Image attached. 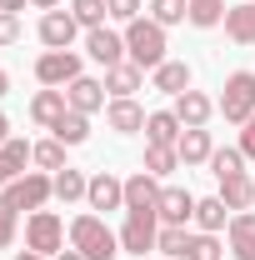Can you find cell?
I'll return each instance as SVG.
<instances>
[{"instance_id": "14", "label": "cell", "mask_w": 255, "mask_h": 260, "mask_svg": "<svg viewBox=\"0 0 255 260\" xmlns=\"http://www.w3.org/2000/svg\"><path fill=\"white\" fill-rule=\"evenodd\" d=\"M225 250L235 260H255V210H235L225 225Z\"/></svg>"}, {"instance_id": "37", "label": "cell", "mask_w": 255, "mask_h": 260, "mask_svg": "<svg viewBox=\"0 0 255 260\" xmlns=\"http://www.w3.org/2000/svg\"><path fill=\"white\" fill-rule=\"evenodd\" d=\"M105 5H110V20L120 30H125L130 20H140V10H145V0H105Z\"/></svg>"}, {"instance_id": "43", "label": "cell", "mask_w": 255, "mask_h": 260, "mask_svg": "<svg viewBox=\"0 0 255 260\" xmlns=\"http://www.w3.org/2000/svg\"><path fill=\"white\" fill-rule=\"evenodd\" d=\"M15 260H50V255H35V250H15Z\"/></svg>"}, {"instance_id": "12", "label": "cell", "mask_w": 255, "mask_h": 260, "mask_svg": "<svg viewBox=\"0 0 255 260\" xmlns=\"http://www.w3.org/2000/svg\"><path fill=\"white\" fill-rule=\"evenodd\" d=\"M155 215H160V225H190L195 220V195L185 185H160Z\"/></svg>"}, {"instance_id": "8", "label": "cell", "mask_w": 255, "mask_h": 260, "mask_svg": "<svg viewBox=\"0 0 255 260\" xmlns=\"http://www.w3.org/2000/svg\"><path fill=\"white\" fill-rule=\"evenodd\" d=\"M35 35H40V45H45V50H70V45H75V35H80V20L60 5V10H45V15H40Z\"/></svg>"}, {"instance_id": "44", "label": "cell", "mask_w": 255, "mask_h": 260, "mask_svg": "<svg viewBox=\"0 0 255 260\" xmlns=\"http://www.w3.org/2000/svg\"><path fill=\"white\" fill-rule=\"evenodd\" d=\"M5 140H10V120L0 115V145H5Z\"/></svg>"}, {"instance_id": "34", "label": "cell", "mask_w": 255, "mask_h": 260, "mask_svg": "<svg viewBox=\"0 0 255 260\" xmlns=\"http://www.w3.org/2000/svg\"><path fill=\"white\" fill-rule=\"evenodd\" d=\"M245 170V155H240V145H215V155H210V175L225 180V175H240Z\"/></svg>"}, {"instance_id": "4", "label": "cell", "mask_w": 255, "mask_h": 260, "mask_svg": "<svg viewBox=\"0 0 255 260\" xmlns=\"http://www.w3.org/2000/svg\"><path fill=\"white\" fill-rule=\"evenodd\" d=\"M65 245H70V225H65L55 210H30V215H25V250L55 260Z\"/></svg>"}, {"instance_id": "31", "label": "cell", "mask_w": 255, "mask_h": 260, "mask_svg": "<svg viewBox=\"0 0 255 260\" xmlns=\"http://www.w3.org/2000/svg\"><path fill=\"white\" fill-rule=\"evenodd\" d=\"M185 245H190V225H160L155 250H160L165 260H185Z\"/></svg>"}, {"instance_id": "19", "label": "cell", "mask_w": 255, "mask_h": 260, "mask_svg": "<svg viewBox=\"0 0 255 260\" xmlns=\"http://www.w3.org/2000/svg\"><path fill=\"white\" fill-rule=\"evenodd\" d=\"M65 110H70L65 90H35V95H30V120H35L40 130H55Z\"/></svg>"}, {"instance_id": "1", "label": "cell", "mask_w": 255, "mask_h": 260, "mask_svg": "<svg viewBox=\"0 0 255 260\" xmlns=\"http://www.w3.org/2000/svg\"><path fill=\"white\" fill-rule=\"evenodd\" d=\"M70 250H80L85 260H115L120 255V235L105 225V215L80 210V215L70 220Z\"/></svg>"}, {"instance_id": "18", "label": "cell", "mask_w": 255, "mask_h": 260, "mask_svg": "<svg viewBox=\"0 0 255 260\" xmlns=\"http://www.w3.org/2000/svg\"><path fill=\"white\" fill-rule=\"evenodd\" d=\"M145 85V70L135 60H120L105 70V90H110V100H135V90Z\"/></svg>"}, {"instance_id": "40", "label": "cell", "mask_w": 255, "mask_h": 260, "mask_svg": "<svg viewBox=\"0 0 255 260\" xmlns=\"http://www.w3.org/2000/svg\"><path fill=\"white\" fill-rule=\"evenodd\" d=\"M65 0H30V10H40V15H45V10H60Z\"/></svg>"}, {"instance_id": "36", "label": "cell", "mask_w": 255, "mask_h": 260, "mask_svg": "<svg viewBox=\"0 0 255 260\" xmlns=\"http://www.w3.org/2000/svg\"><path fill=\"white\" fill-rule=\"evenodd\" d=\"M15 240H20V210L0 195V250H10Z\"/></svg>"}, {"instance_id": "6", "label": "cell", "mask_w": 255, "mask_h": 260, "mask_svg": "<svg viewBox=\"0 0 255 260\" xmlns=\"http://www.w3.org/2000/svg\"><path fill=\"white\" fill-rule=\"evenodd\" d=\"M115 235H120V255L145 260V250H155V240H160V215L155 210H125V225Z\"/></svg>"}, {"instance_id": "16", "label": "cell", "mask_w": 255, "mask_h": 260, "mask_svg": "<svg viewBox=\"0 0 255 260\" xmlns=\"http://www.w3.org/2000/svg\"><path fill=\"white\" fill-rule=\"evenodd\" d=\"M195 85V70L185 60H165V65H155V70H150V90H160V95H185V90H190Z\"/></svg>"}, {"instance_id": "45", "label": "cell", "mask_w": 255, "mask_h": 260, "mask_svg": "<svg viewBox=\"0 0 255 260\" xmlns=\"http://www.w3.org/2000/svg\"><path fill=\"white\" fill-rule=\"evenodd\" d=\"M0 95H10V75L5 70H0Z\"/></svg>"}, {"instance_id": "10", "label": "cell", "mask_w": 255, "mask_h": 260, "mask_svg": "<svg viewBox=\"0 0 255 260\" xmlns=\"http://www.w3.org/2000/svg\"><path fill=\"white\" fill-rule=\"evenodd\" d=\"M65 100H70V110H80V115H100V110L110 105V90H105V80H95V75H75V80L65 85Z\"/></svg>"}, {"instance_id": "2", "label": "cell", "mask_w": 255, "mask_h": 260, "mask_svg": "<svg viewBox=\"0 0 255 260\" xmlns=\"http://www.w3.org/2000/svg\"><path fill=\"white\" fill-rule=\"evenodd\" d=\"M165 50H170V45H165V25H155L150 15H140V20L125 25V60H135L140 70L165 65V60H170Z\"/></svg>"}, {"instance_id": "30", "label": "cell", "mask_w": 255, "mask_h": 260, "mask_svg": "<svg viewBox=\"0 0 255 260\" xmlns=\"http://www.w3.org/2000/svg\"><path fill=\"white\" fill-rule=\"evenodd\" d=\"M225 0H190V25L195 30H215V25H225Z\"/></svg>"}, {"instance_id": "3", "label": "cell", "mask_w": 255, "mask_h": 260, "mask_svg": "<svg viewBox=\"0 0 255 260\" xmlns=\"http://www.w3.org/2000/svg\"><path fill=\"white\" fill-rule=\"evenodd\" d=\"M215 115H225V125H245L255 115V70H230L225 75Z\"/></svg>"}, {"instance_id": "32", "label": "cell", "mask_w": 255, "mask_h": 260, "mask_svg": "<svg viewBox=\"0 0 255 260\" xmlns=\"http://www.w3.org/2000/svg\"><path fill=\"white\" fill-rule=\"evenodd\" d=\"M150 20L165 25V30L170 25H185L190 20V0H150Z\"/></svg>"}, {"instance_id": "33", "label": "cell", "mask_w": 255, "mask_h": 260, "mask_svg": "<svg viewBox=\"0 0 255 260\" xmlns=\"http://www.w3.org/2000/svg\"><path fill=\"white\" fill-rule=\"evenodd\" d=\"M185 260H225V240L220 235H205V230H190Z\"/></svg>"}, {"instance_id": "35", "label": "cell", "mask_w": 255, "mask_h": 260, "mask_svg": "<svg viewBox=\"0 0 255 260\" xmlns=\"http://www.w3.org/2000/svg\"><path fill=\"white\" fill-rule=\"evenodd\" d=\"M65 150H70V145H60L55 135H50V140H35V165H40L45 175H55V170H65Z\"/></svg>"}, {"instance_id": "7", "label": "cell", "mask_w": 255, "mask_h": 260, "mask_svg": "<svg viewBox=\"0 0 255 260\" xmlns=\"http://www.w3.org/2000/svg\"><path fill=\"white\" fill-rule=\"evenodd\" d=\"M75 75H85V65H80V50H45V55L35 60V80H40L45 90H65Z\"/></svg>"}, {"instance_id": "13", "label": "cell", "mask_w": 255, "mask_h": 260, "mask_svg": "<svg viewBox=\"0 0 255 260\" xmlns=\"http://www.w3.org/2000/svg\"><path fill=\"white\" fill-rule=\"evenodd\" d=\"M170 110L180 115V125H185V130H205L210 120H215V100L205 95V90H195V85L185 90V95H175Z\"/></svg>"}, {"instance_id": "23", "label": "cell", "mask_w": 255, "mask_h": 260, "mask_svg": "<svg viewBox=\"0 0 255 260\" xmlns=\"http://www.w3.org/2000/svg\"><path fill=\"white\" fill-rule=\"evenodd\" d=\"M175 150H180V165H210L215 135H210V130H185V135L175 140Z\"/></svg>"}, {"instance_id": "25", "label": "cell", "mask_w": 255, "mask_h": 260, "mask_svg": "<svg viewBox=\"0 0 255 260\" xmlns=\"http://www.w3.org/2000/svg\"><path fill=\"white\" fill-rule=\"evenodd\" d=\"M215 195L230 205V215H235V210H250V205H255V180L245 175V170H240V175H225Z\"/></svg>"}, {"instance_id": "41", "label": "cell", "mask_w": 255, "mask_h": 260, "mask_svg": "<svg viewBox=\"0 0 255 260\" xmlns=\"http://www.w3.org/2000/svg\"><path fill=\"white\" fill-rule=\"evenodd\" d=\"M25 5H30V0H0V10H5V15H15V10H25Z\"/></svg>"}, {"instance_id": "11", "label": "cell", "mask_w": 255, "mask_h": 260, "mask_svg": "<svg viewBox=\"0 0 255 260\" xmlns=\"http://www.w3.org/2000/svg\"><path fill=\"white\" fill-rule=\"evenodd\" d=\"M85 55L95 65H120L125 60V30H115V25H100V30H85Z\"/></svg>"}, {"instance_id": "28", "label": "cell", "mask_w": 255, "mask_h": 260, "mask_svg": "<svg viewBox=\"0 0 255 260\" xmlns=\"http://www.w3.org/2000/svg\"><path fill=\"white\" fill-rule=\"evenodd\" d=\"M140 170H150L155 180H165V175H175V170H180V150H175V145H145Z\"/></svg>"}, {"instance_id": "39", "label": "cell", "mask_w": 255, "mask_h": 260, "mask_svg": "<svg viewBox=\"0 0 255 260\" xmlns=\"http://www.w3.org/2000/svg\"><path fill=\"white\" fill-rule=\"evenodd\" d=\"M240 155H245V160H255V115L240 125Z\"/></svg>"}, {"instance_id": "29", "label": "cell", "mask_w": 255, "mask_h": 260, "mask_svg": "<svg viewBox=\"0 0 255 260\" xmlns=\"http://www.w3.org/2000/svg\"><path fill=\"white\" fill-rule=\"evenodd\" d=\"M65 10L80 20V30H100V25L110 20V5H105V0H70Z\"/></svg>"}, {"instance_id": "22", "label": "cell", "mask_w": 255, "mask_h": 260, "mask_svg": "<svg viewBox=\"0 0 255 260\" xmlns=\"http://www.w3.org/2000/svg\"><path fill=\"white\" fill-rule=\"evenodd\" d=\"M155 200H160V180L150 170H135L125 180V210H155Z\"/></svg>"}, {"instance_id": "24", "label": "cell", "mask_w": 255, "mask_h": 260, "mask_svg": "<svg viewBox=\"0 0 255 260\" xmlns=\"http://www.w3.org/2000/svg\"><path fill=\"white\" fill-rule=\"evenodd\" d=\"M195 230H205V235H220L230 225V205H225L220 195H205V200H195Z\"/></svg>"}, {"instance_id": "17", "label": "cell", "mask_w": 255, "mask_h": 260, "mask_svg": "<svg viewBox=\"0 0 255 260\" xmlns=\"http://www.w3.org/2000/svg\"><path fill=\"white\" fill-rule=\"evenodd\" d=\"M105 125L115 135H140L145 130V105L140 100H110L105 105Z\"/></svg>"}, {"instance_id": "38", "label": "cell", "mask_w": 255, "mask_h": 260, "mask_svg": "<svg viewBox=\"0 0 255 260\" xmlns=\"http://www.w3.org/2000/svg\"><path fill=\"white\" fill-rule=\"evenodd\" d=\"M15 40H20V20L0 10V50H5V45H15Z\"/></svg>"}, {"instance_id": "26", "label": "cell", "mask_w": 255, "mask_h": 260, "mask_svg": "<svg viewBox=\"0 0 255 260\" xmlns=\"http://www.w3.org/2000/svg\"><path fill=\"white\" fill-rule=\"evenodd\" d=\"M85 190H90V175H85V170H75V165L55 170V200H60V205H75V200H85Z\"/></svg>"}, {"instance_id": "5", "label": "cell", "mask_w": 255, "mask_h": 260, "mask_svg": "<svg viewBox=\"0 0 255 260\" xmlns=\"http://www.w3.org/2000/svg\"><path fill=\"white\" fill-rule=\"evenodd\" d=\"M0 195H5L15 210H45V205L55 200V175H45V170H25L20 180H10Z\"/></svg>"}, {"instance_id": "20", "label": "cell", "mask_w": 255, "mask_h": 260, "mask_svg": "<svg viewBox=\"0 0 255 260\" xmlns=\"http://www.w3.org/2000/svg\"><path fill=\"white\" fill-rule=\"evenodd\" d=\"M180 135H185V125H180L175 110H150L145 115V145H175Z\"/></svg>"}, {"instance_id": "27", "label": "cell", "mask_w": 255, "mask_h": 260, "mask_svg": "<svg viewBox=\"0 0 255 260\" xmlns=\"http://www.w3.org/2000/svg\"><path fill=\"white\" fill-rule=\"evenodd\" d=\"M50 135H55L60 145H70V150H75V145H85V140H90V115H80V110H65L60 125L50 130Z\"/></svg>"}, {"instance_id": "15", "label": "cell", "mask_w": 255, "mask_h": 260, "mask_svg": "<svg viewBox=\"0 0 255 260\" xmlns=\"http://www.w3.org/2000/svg\"><path fill=\"white\" fill-rule=\"evenodd\" d=\"M25 165H35V145H30V140H20V135H10V140L0 145V190H5L10 180H20Z\"/></svg>"}, {"instance_id": "42", "label": "cell", "mask_w": 255, "mask_h": 260, "mask_svg": "<svg viewBox=\"0 0 255 260\" xmlns=\"http://www.w3.org/2000/svg\"><path fill=\"white\" fill-rule=\"evenodd\" d=\"M55 260H85V255H80V250H70V245H65V250H60V255H55Z\"/></svg>"}, {"instance_id": "9", "label": "cell", "mask_w": 255, "mask_h": 260, "mask_svg": "<svg viewBox=\"0 0 255 260\" xmlns=\"http://www.w3.org/2000/svg\"><path fill=\"white\" fill-rule=\"evenodd\" d=\"M85 210H95V215L125 210V180L110 175V170H95V175H90V190H85Z\"/></svg>"}, {"instance_id": "21", "label": "cell", "mask_w": 255, "mask_h": 260, "mask_svg": "<svg viewBox=\"0 0 255 260\" xmlns=\"http://www.w3.org/2000/svg\"><path fill=\"white\" fill-rule=\"evenodd\" d=\"M225 40L235 45H255V0H240L225 10Z\"/></svg>"}]
</instances>
